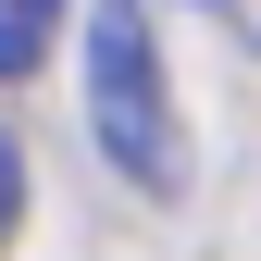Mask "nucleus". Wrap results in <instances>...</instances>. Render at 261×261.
I'll return each instance as SVG.
<instances>
[{
	"label": "nucleus",
	"instance_id": "nucleus-2",
	"mask_svg": "<svg viewBox=\"0 0 261 261\" xmlns=\"http://www.w3.org/2000/svg\"><path fill=\"white\" fill-rule=\"evenodd\" d=\"M50 38H62V0H0V87H13V75H38Z\"/></svg>",
	"mask_w": 261,
	"mask_h": 261
},
{
	"label": "nucleus",
	"instance_id": "nucleus-1",
	"mask_svg": "<svg viewBox=\"0 0 261 261\" xmlns=\"http://www.w3.org/2000/svg\"><path fill=\"white\" fill-rule=\"evenodd\" d=\"M87 137L137 199L187 187V124H174V87H162L149 0H87Z\"/></svg>",
	"mask_w": 261,
	"mask_h": 261
},
{
	"label": "nucleus",
	"instance_id": "nucleus-3",
	"mask_svg": "<svg viewBox=\"0 0 261 261\" xmlns=\"http://www.w3.org/2000/svg\"><path fill=\"white\" fill-rule=\"evenodd\" d=\"M13 224H25V149L0 137V249H13Z\"/></svg>",
	"mask_w": 261,
	"mask_h": 261
}]
</instances>
